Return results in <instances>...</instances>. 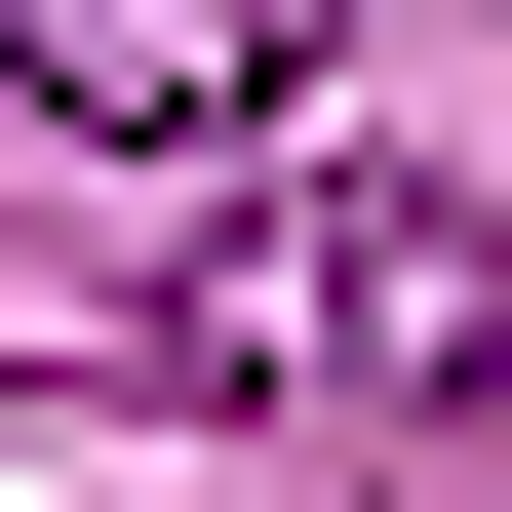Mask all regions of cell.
Masks as SVG:
<instances>
[{
    "label": "cell",
    "instance_id": "6da1fadb",
    "mask_svg": "<svg viewBox=\"0 0 512 512\" xmlns=\"http://www.w3.org/2000/svg\"><path fill=\"white\" fill-rule=\"evenodd\" d=\"M158 316H197V394H276V434H512V197H276Z\"/></svg>",
    "mask_w": 512,
    "mask_h": 512
},
{
    "label": "cell",
    "instance_id": "7a4b0ae2",
    "mask_svg": "<svg viewBox=\"0 0 512 512\" xmlns=\"http://www.w3.org/2000/svg\"><path fill=\"white\" fill-rule=\"evenodd\" d=\"M316 79V0H0V119H119V158H237Z\"/></svg>",
    "mask_w": 512,
    "mask_h": 512
}]
</instances>
